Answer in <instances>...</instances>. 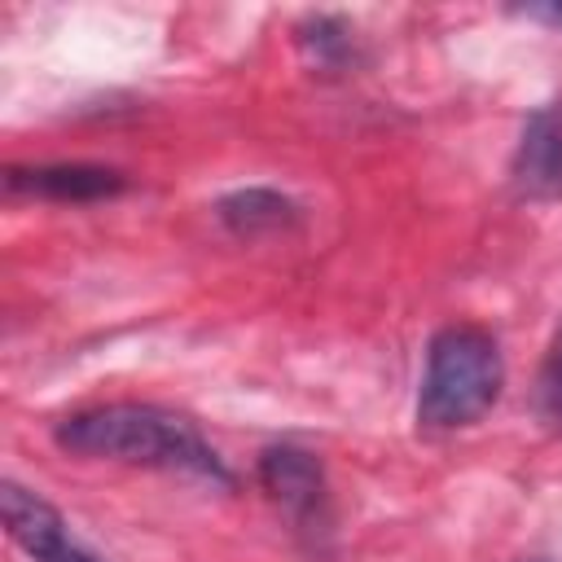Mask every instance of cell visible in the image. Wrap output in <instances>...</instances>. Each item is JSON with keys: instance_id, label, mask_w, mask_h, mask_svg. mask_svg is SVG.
<instances>
[{"instance_id": "obj_1", "label": "cell", "mask_w": 562, "mask_h": 562, "mask_svg": "<svg viewBox=\"0 0 562 562\" xmlns=\"http://www.w3.org/2000/svg\"><path fill=\"white\" fill-rule=\"evenodd\" d=\"M53 439L61 452L83 461H123V465H149L167 474H189L215 487H233V470L224 457L202 439V430L167 413L158 404H97L61 417L53 426Z\"/></svg>"}, {"instance_id": "obj_2", "label": "cell", "mask_w": 562, "mask_h": 562, "mask_svg": "<svg viewBox=\"0 0 562 562\" xmlns=\"http://www.w3.org/2000/svg\"><path fill=\"white\" fill-rule=\"evenodd\" d=\"M505 386L501 342L483 325H443L426 347V373L417 391V426L461 430L474 426Z\"/></svg>"}, {"instance_id": "obj_3", "label": "cell", "mask_w": 562, "mask_h": 562, "mask_svg": "<svg viewBox=\"0 0 562 562\" xmlns=\"http://www.w3.org/2000/svg\"><path fill=\"white\" fill-rule=\"evenodd\" d=\"M259 483L263 492L285 509L294 531L325 536L329 531V496H325V470L307 448L294 443H272L259 452Z\"/></svg>"}, {"instance_id": "obj_4", "label": "cell", "mask_w": 562, "mask_h": 562, "mask_svg": "<svg viewBox=\"0 0 562 562\" xmlns=\"http://www.w3.org/2000/svg\"><path fill=\"white\" fill-rule=\"evenodd\" d=\"M0 514H4L9 540L18 549H26L35 562H105L66 527L57 505H48L40 492H31L13 479L0 487Z\"/></svg>"}, {"instance_id": "obj_5", "label": "cell", "mask_w": 562, "mask_h": 562, "mask_svg": "<svg viewBox=\"0 0 562 562\" xmlns=\"http://www.w3.org/2000/svg\"><path fill=\"white\" fill-rule=\"evenodd\" d=\"M509 184L527 202L562 198V101H549L527 114L509 158Z\"/></svg>"}, {"instance_id": "obj_6", "label": "cell", "mask_w": 562, "mask_h": 562, "mask_svg": "<svg viewBox=\"0 0 562 562\" xmlns=\"http://www.w3.org/2000/svg\"><path fill=\"white\" fill-rule=\"evenodd\" d=\"M9 193H31L48 202H105L127 189L123 171L97 162H40V167H9Z\"/></svg>"}, {"instance_id": "obj_7", "label": "cell", "mask_w": 562, "mask_h": 562, "mask_svg": "<svg viewBox=\"0 0 562 562\" xmlns=\"http://www.w3.org/2000/svg\"><path fill=\"white\" fill-rule=\"evenodd\" d=\"M220 220L228 233L237 237H268V233H285L299 224V206L277 193V189H263V184H250V189H237V193H224L215 202Z\"/></svg>"}, {"instance_id": "obj_8", "label": "cell", "mask_w": 562, "mask_h": 562, "mask_svg": "<svg viewBox=\"0 0 562 562\" xmlns=\"http://www.w3.org/2000/svg\"><path fill=\"white\" fill-rule=\"evenodd\" d=\"M312 31H316V35H299V40L312 48V57H316V61L334 66V61H342V57L351 53V40H347V31H342L334 18H316V22H312Z\"/></svg>"}, {"instance_id": "obj_9", "label": "cell", "mask_w": 562, "mask_h": 562, "mask_svg": "<svg viewBox=\"0 0 562 562\" xmlns=\"http://www.w3.org/2000/svg\"><path fill=\"white\" fill-rule=\"evenodd\" d=\"M540 395H544L549 417H558V422H562V347H558V356H553V360H549V369H544V386H540Z\"/></svg>"}, {"instance_id": "obj_10", "label": "cell", "mask_w": 562, "mask_h": 562, "mask_svg": "<svg viewBox=\"0 0 562 562\" xmlns=\"http://www.w3.org/2000/svg\"><path fill=\"white\" fill-rule=\"evenodd\" d=\"M518 13L531 18V22H544V26H562V4L558 0H549V4H522Z\"/></svg>"}]
</instances>
